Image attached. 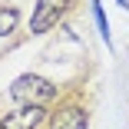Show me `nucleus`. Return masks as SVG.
Segmentation results:
<instances>
[{
	"label": "nucleus",
	"instance_id": "obj_1",
	"mask_svg": "<svg viewBox=\"0 0 129 129\" xmlns=\"http://www.w3.org/2000/svg\"><path fill=\"white\" fill-rule=\"evenodd\" d=\"M53 93H56V89H53V83L43 80V76H33V73L17 76L13 86H10V96H13L17 103H27V106H40V103L53 99Z\"/></svg>",
	"mask_w": 129,
	"mask_h": 129
},
{
	"label": "nucleus",
	"instance_id": "obj_2",
	"mask_svg": "<svg viewBox=\"0 0 129 129\" xmlns=\"http://www.w3.org/2000/svg\"><path fill=\"white\" fill-rule=\"evenodd\" d=\"M66 4H70V0H37L33 20H30V30H33V33H46L53 23H60Z\"/></svg>",
	"mask_w": 129,
	"mask_h": 129
},
{
	"label": "nucleus",
	"instance_id": "obj_3",
	"mask_svg": "<svg viewBox=\"0 0 129 129\" xmlns=\"http://www.w3.org/2000/svg\"><path fill=\"white\" fill-rule=\"evenodd\" d=\"M43 116H46L43 106H23V109L10 113L4 122H0V129H37L43 122Z\"/></svg>",
	"mask_w": 129,
	"mask_h": 129
},
{
	"label": "nucleus",
	"instance_id": "obj_4",
	"mask_svg": "<svg viewBox=\"0 0 129 129\" xmlns=\"http://www.w3.org/2000/svg\"><path fill=\"white\" fill-rule=\"evenodd\" d=\"M89 116L80 109V106H66L60 113H53V129H86Z\"/></svg>",
	"mask_w": 129,
	"mask_h": 129
},
{
	"label": "nucleus",
	"instance_id": "obj_5",
	"mask_svg": "<svg viewBox=\"0 0 129 129\" xmlns=\"http://www.w3.org/2000/svg\"><path fill=\"white\" fill-rule=\"evenodd\" d=\"M17 20H20L17 7H0V37H7V33H13V27H17Z\"/></svg>",
	"mask_w": 129,
	"mask_h": 129
},
{
	"label": "nucleus",
	"instance_id": "obj_6",
	"mask_svg": "<svg viewBox=\"0 0 129 129\" xmlns=\"http://www.w3.org/2000/svg\"><path fill=\"white\" fill-rule=\"evenodd\" d=\"M93 17H96V27H99L103 40L109 43V23H106V13H103V7H99V0H93Z\"/></svg>",
	"mask_w": 129,
	"mask_h": 129
},
{
	"label": "nucleus",
	"instance_id": "obj_7",
	"mask_svg": "<svg viewBox=\"0 0 129 129\" xmlns=\"http://www.w3.org/2000/svg\"><path fill=\"white\" fill-rule=\"evenodd\" d=\"M119 4H122V7H126V10H129V0H119Z\"/></svg>",
	"mask_w": 129,
	"mask_h": 129
}]
</instances>
